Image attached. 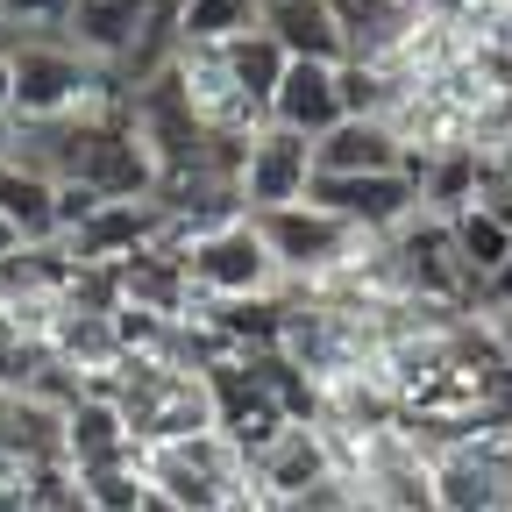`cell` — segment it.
Wrapping results in <instances>:
<instances>
[{"instance_id": "3", "label": "cell", "mask_w": 512, "mask_h": 512, "mask_svg": "<svg viewBox=\"0 0 512 512\" xmlns=\"http://www.w3.org/2000/svg\"><path fill=\"white\" fill-rule=\"evenodd\" d=\"M256 228H264V242H271V256H278L285 285H328V278H349V271L363 264V249L377 242V235H363L356 221H342V214H328V207H313V200L256 214Z\"/></svg>"}, {"instance_id": "23", "label": "cell", "mask_w": 512, "mask_h": 512, "mask_svg": "<svg viewBox=\"0 0 512 512\" xmlns=\"http://www.w3.org/2000/svg\"><path fill=\"white\" fill-rule=\"evenodd\" d=\"M8 249H22V235H15L8 221H0V256H8Z\"/></svg>"}, {"instance_id": "14", "label": "cell", "mask_w": 512, "mask_h": 512, "mask_svg": "<svg viewBox=\"0 0 512 512\" xmlns=\"http://www.w3.org/2000/svg\"><path fill=\"white\" fill-rule=\"evenodd\" d=\"M0 221H8L22 242H64L57 228V178L29 171V164H0Z\"/></svg>"}, {"instance_id": "12", "label": "cell", "mask_w": 512, "mask_h": 512, "mask_svg": "<svg viewBox=\"0 0 512 512\" xmlns=\"http://www.w3.org/2000/svg\"><path fill=\"white\" fill-rule=\"evenodd\" d=\"M406 136L392 121H377V114H349L342 128H328V136L313 143V164L320 171H406Z\"/></svg>"}, {"instance_id": "6", "label": "cell", "mask_w": 512, "mask_h": 512, "mask_svg": "<svg viewBox=\"0 0 512 512\" xmlns=\"http://www.w3.org/2000/svg\"><path fill=\"white\" fill-rule=\"evenodd\" d=\"M313 207H328L342 221H356L363 235H392L406 228L420 207V178L413 171H313V192H306Z\"/></svg>"}, {"instance_id": "9", "label": "cell", "mask_w": 512, "mask_h": 512, "mask_svg": "<svg viewBox=\"0 0 512 512\" xmlns=\"http://www.w3.org/2000/svg\"><path fill=\"white\" fill-rule=\"evenodd\" d=\"M271 121L292 128V136H313V143L328 136V128H342L349 121V107H342V64L292 57L285 79H278V93H271Z\"/></svg>"}, {"instance_id": "18", "label": "cell", "mask_w": 512, "mask_h": 512, "mask_svg": "<svg viewBox=\"0 0 512 512\" xmlns=\"http://www.w3.org/2000/svg\"><path fill=\"white\" fill-rule=\"evenodd\" d=\"M79 0H0V43L8 36H64Z\"/></svg>"}, {"instance_id": "13", "label": "cell", "mask_w": 512, "mask_h": 512, "mask_svg": "<svg viewBox=\"0 0 512 512\" xmlns=\"http://www.w3.org/2000/svg\"><path fill=\"white\" fill-rule=\"evenodd\" d=\"M264 29L285 43V57H328V64L349 57L342 22H335L328 0H264Z\"/></svg>"}, {"instance_id": "19", "label": "cell", "mask_w": 512, "mask_h": 512, "mask_svg": "<svg viewBox=\"0 0 512 512\" xmlns=\"http://www.w3.org/2000/svg\"><path fill=\"white\" fill-rule=\"evenodd\" d=\"M491 306H512V256L498 264V278L484 285V306H477V313H491Z\"/></svg>"}, {"instance_id": "11", "label": "cell", "mask_w": 512, "mask_h": 512, "mask_svg": "<svg viewBox=\"0 0 512 512\" xmlns=\"http://www.w3.org/2000/svg\"><path fill=\"white\" fill-rule=\"evenodd\" d=\"M64 463H72V477L79 470H114V463H143L136 427L121 420V406L107 392H79L64 406Z\"/></svg>"}, {"instance_id": "16", "label": "cell", "mask_w": 512, "mask_h": 512, "mask_svg": "<svg viewBox=\"0 0 512 512\" xmlns=\"http://www.w3.org/2000/svg\"><path fill=\"white\" fill-rule=\"evenodd\" d=\"M264 29V0H178V50L185 43H235Z\"/></svg>"}, {"instance_id": "15", "label": "cell", "mask_w": 512, "mask_h": 512, "mask_svg": "<svg viewBox=\"0 0 512 512\" xmlns=\"http://www.w3.org/2000/svg\"><path fill=\"white\" fill-rule=\"evenodd\" d=\"M448 235H456V256H463V271L477 285V306H484V285L498 278V264L512 256V228L484 207H463V214H448Z\"/></svg>"}, {"instance_id": "7", "label": "cell", "mask_w": 512, "mask_h": 512, "mask_svg": "<svg viewBox=\"0 0 512 512\" xmlns=\"http://www.w3.org/2000/svg\"><path fill=\"white\" fill-rule=\"evenodd\" d=\"M249 470H256V491L271 505H292V498H313L320 484L342 477V448H335V434L320 420H292L271 448L249 456Z\"/></svg>"}, {"instance_id": "21", "label": "cell", "mask_w": 512, "mask_h": 512, "mask_svg": "<svg viewBox=\"0 0 512 512\" xmlns=\"http://www.w3.org/2000/svg\"><path fill=\"white\" fill-rule=\"evenodd\" d=\"M491 164H498V171H512V114L498 121V136H491Z\"/></svg>"}, {"instance_id": "8", "label": "cell", "mask_w": 512, "mask_h": 512, "mask_svg": "<svg viewBox=\"0 0 512 512\" xmlns=\"http://www.w3.org/2000/svg\"><path fill=\"white\" fill-rule=\"evenodd\" d=\"M313 136H292V128H256L249 157H242V214H271V207H299L313 192Z\"/></svg>"}, {"instance_id": "24", "label": "cell", "mask_w": 512, "mask_h": 512, "mask_svg": "<svg viewBox=\"0 0 512 512\" xmlns=\"http://www.w3.org/2000/svg\"><path fill=\"white\" fill-rule=\"evenodd\" d=\"M505 456H512V427H505Z\"/></svg>"}, {"instance_id": "1", "label": "cell", "mask_w": 512, "mask_h": 512, "mask_svg": "<svg viewBox=\"0 0 512 512\" xmlns=\"http://www.w3.org/2000/svg\"><path fill=\"white\" fill-rule=\"evenodd\" d=\"M192 328V320H185ZM86 392H107L121 406V420L136 427L143 448L157 441H178V434H200V427H221L214 413V377H207V356L200 342H171V349H121V363L86 384Z\"/></svg>"}, {"instance_id": "17", "label": "cell", "mask_w": 512, "mask_h": 512, "mask_svg": "<svg viewBox=\"0 0 512 512\" xmlns=\"http://www.w3.org/2000/svg\"><path fill=\"white\" fill-rule=\"evenodd\" d=\"M228 50V72H235V86L256 100V107H264L271 114V93H278V79H285V43L271 36V29H249V36H235V43H221Z\"/></svg>"}, {"instance_id": "20", "label": "cell", "mask_w": 512, "mask_h": 512, "mask_svg": "<svg viewBox=\"0 0 512 512\" xmlns=\"http://www.w3.org/2000/svg\"><path fill=\"white\" fill-rule=\"evenodd\" d=\"M15 143H22V114H15V107H0V164L15 157Z\"/></svg>"}, {"instance_id": "22", "label": "cell", "mask_w": 512, "mask_h": 512, "mask_svg": "<svg viewBox=\"0 0 512 512\" xmlns=\"http://www.w3.org/2000/svg\"><path fill=\"white\" fill-rule=\"evenodd\" d=\"M0 107H15V57H8V43H0Z\"/></svg>"}, {"instance_id": "2", "label": "cell", "mask_w": 512, "mask_h": 512, "mask_svg": "<svg viewBox=\"0 0 512 512\" xmlns=\"http://www.w3.org/2000/svg\"><path fill=\"white\" fill-rule=\"evenodd\" d=\"M143 477H150V491H164L178 512H235V505L256 491L249 456H242L221 427H200V434H178V441L143 448Z\"/></svg>"}, {"instance_id": "25", "label": "cell", "mask_w": 512, "mask_h": 512, "mask_svg": "<svg viewBox=\"0 0 512 512\" xmlns=\"http://www.w3.org/2000/svg\"><path fill=\"white\" fill-rule=\"evenodd\" d=\"M413 8H420V0H413Z\"/></svg>"}, {"instance_id": "5", "label": "cell", "mask_w": 512, "mask_h": 512, "mask_svg": "<svg viewBox=\"0 0 512 512\" xmlns=\"http://www.w3.org/2000/svg\"><path fill=\"white\" fill-rule=\"evenodd\" d=\"M434 484H441V512H512L505 427H477L463 441L434 448Z\"/></svg>"}, {"instance_id": "4", "label": "cell", "mask_w": 512, "mask_h": 512, "mask_svg": "<svg viewBox=\"0 0 512 512\" xmlns=\"http://www.w3.org/2000/svg\"><path fill=\"white\" fill-rule=\"evenodd\" d=\"M185 278H192V299H271L285 292V271L256 228V214H235V221H214L185 242Z\"/></svg>"}, {"instance_id": "10", "label": "cell", "mask_w": 512, "mask_h": 512, "mask_svg": "<svg viewBox=\"0 0 512 512\" xmlns=\"http://www.w3.org/2000/svg\"><path fill=\"white\" fill-rule=\"evenodd\" d=\"M150 22H157V0H79L64 36H72L93 64H107V72L128 86V64H136Z\"/></svg>"}]
</instances>
